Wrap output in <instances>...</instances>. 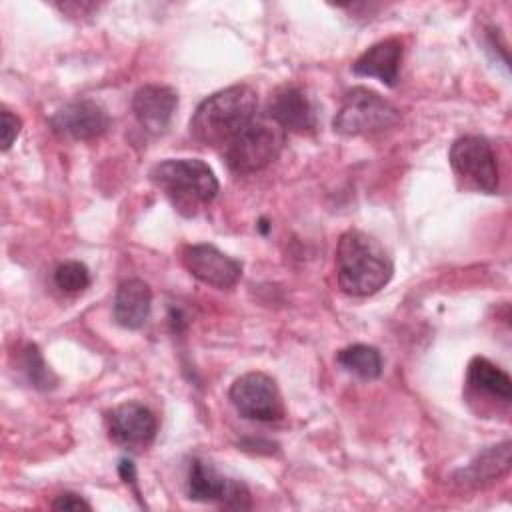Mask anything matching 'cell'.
Instances as JSON below:
<instances>
[{
    "label": "cell",
    "mask_w": 512,
    "mask_h": 512,
    "mask_svg": "<svg viewBox=\"0 0 512 512\" xmlns=\"http://www.w3.org/2000/svg\"><path fill=\"white\" fill-rule=\"evenodd\" d=\"M338 286L350 296H370L382 290L394 272L384 246L362 230H346L336 248Z\"/></svg>",
    "instance_id": "obj_1"
},
{
    "label": "cell",
    "mask_w": 512,
    "mask_h": 512,
    "mask_svg": "<svg viewBox=\"0 0 512 512\" xmlns=\"http://www.w3.org/2000/svg\"><path fill=\"white\" fill-rule=\"evenodd\" d=\"M258 114V94L248 84L214 92L190 118V134L206 146H226Z\"/></svg>",
    "instance_id": "obj_2"
},
{
    "label": "cell",
    "mask_w": 512,
    "mask_h": 512,
    "mask_svg": "<svg viewBox=\"0 0 512 512\" xmlns=\"http://www.w3.org/2000/svg\"><path fill=\"white\" fill-rule=\"evenodd\" d=\"M150 180L182 216H194L218 194L214 170L198 158H168L150 168Z\"/></svg>",
    "instance_id": "obj_3"
},
{
    "label": "cell",
    "mask_w": 512,
    "mask_h": 512,
    "mask_svg": "<svg viewBox=\"0 0 512 512\" xmlns=\"http://www.w3.org/2000/svg\"><path fill=\"white\" fill-rule=\"evenodd\" d=\"M286 142V130L266 112L256 114L226 146L224 158L230 170L250 174L272 164Z\"/></svg>",
    "instance_id": "obj_4"
},
{
    "label": "cell",
    "mask_w": 512,
    "mask_h": 512,
    "mask_svg": "<svg viewBox=\"0 0 512 512\" xmlns=\"http://www.w3.org/2000/svg\"><path fill=\"white\" fill-rule=\"evenodd\" d=\"M398 122L400 110L392 102L370 88L356 86L346 94L332 126L342 136H362L382 132Z\"/></svg>",
    "instance_id": "obj_5"
},
{
    "label": "cell",
    "mask_w": 512,
    "mask_h": 512,
    "mask_svg": "<svg viewBox=\"0 0 512 512\" xmlns=\"http://www.w3.org/2000/svg\"><path fill=\"white\" fill-rule=\"evenodd\" d=\"M448 158L454 172L476 190L486 194L498 190V160L488 138L478 134L460 136L452 142Z\"/></svg>",
    "instance_id": "obj_6"
},
{
    "label": "cell",
    "mask_w": 512,
    "mask_h": 512,
    "mask_svg": "<svg viewBox=\"0 0 512 512\" xmlns=\"http://www.w3.org/2000/svg\"><path fill=\"white\" fill-rule=\"evenodd\" d=\"M230 400L240 416L256 422H276L284 416V402L274 378L248 372L230 386Z\"/></svg>",
    "instance_id": "obj_7"
},
{
    "label": "cell",
    "mask_w": 512,
    "mask_h": 512,
    "mask_svg": "<svg viewBox=\"0 0 512 512\" xmlns=\"http://www.w3.org/2000/svg\"><path fill=\"white\" fill-rule=\"evenodd\" d=\"M188 498L196 502H218L226 508H250V492L244 482L226 478L202 460H192L186 482Z\"/></svg>",
    "instance_id": "obj_8"
},
{
    "label": "cell",
    "mask_w": 512,
    "mask_h": 512,
    "mask_svg": "<svg viewBox=\"0 0 512 512\" xmlns=\"http://www.w3.org/2000/svg\"><path fill=\"white\" fill-rule=\"evenodd\" d=\"M184 268L200 282L226 290L242 278V264L212 244H190L182 250Z\"/></svg>",
    "instance_id": "obj_9"
},
{
    "label": "cell",
    "mask_w": 512,
    "mask_h": 512,
    "mask_svg": "<svg viewBox=\"0 0 512 512\" xmlns=\"http://www.w3.org/2000/svg\"><path fill=\"white\" fill-rule=\"evenodd\" d=\"M108 436L114 444L140 450L154 442L158 420L150 408L140 402H124L106 414Z\"/></svg>",
    "instance_id": "obj_10"
},
{
    "label": "cell",
    "mask_w": 512,
    "mask_h": 512,
    "mask_svg": "<svg viewBox=\"0 0 512 512\" xmlns=\"http://www.w3.org/2000/svg\"><path fill=\"white\" fill-rule=\"evenodd\" d=\"M50 126L72 140H92L110 128V116L96 100L76 98L54 112Z\"/></svg>",
    "instance_id": "obj_11"
},
{
    "label": "cell",
    "mask_w": 512,
    "mask_h": 512,
    "mask_svg": "<svg viewBox=\"0 0 512 512\" xmlns=\"http://www.w3.org/2000/svg\"><path fill=\"white\" fill-rule=\"evenodd\" d=\"M176 106V90L162 84H144L132 96V112L136 122L144 132L154 136L166 132Z\"/></svg>",
    "instance_id": "obj_12"
},
{
    "label": "cell",
    "mask_w": 512,
    "mask_h": 512,
    "mask_svg": "<svg viewBox=\"0 0 512 512\" xmlns=\"http://www.w3.org/2000/svg\"><path fill=\"white\" fill-rule=\"evenodd\" d=\"M266 114L274 118L286 132H306L316 126L314 108L308 96L296 86H280L270 96Z\"/></svg>",
    "instance_id": "obj_13"
},
{
    "label": "cell",
    "mask_w": 512,
    "mask_h": 512,
    "mask_svg": "<svg viewBox=\"0 0 512 512\" xmlns=\"http://www.w3.org/2000/svg\"><path fill=\"white\" fill-rule=\"evenodd\" d=\"M402 62V44L396 38H386L364 50L352 64V72L358 76L378 78L386 86L398 82Z\"/></svg>",
    "instance_id": "obj_14"
},
{
    "label": "cell",
    "mask_w": 512,
    "mask_h": 512,
    "mask_svg": "<svg viewBox=\"0 0 512 512\" xmlns=\"http://www.w3.org/2000/svg\"><path fill=\"white\" fill-rule=\"evenodd\" d=\"M152 308V290L140 278H128L120 282L114 298V320L118 326L138 330L146 324Z\"/></svg>",
    "instance_id": "obj_15"
},
{
    "label": "cell",
    "mask_w": 512,
    "mask_h": 512,
    "mask_svg": "<svg viewBox=\"0 0 512 512\" xmlns=\"http://www.w3.org/2000/svg\"><path fill=\"white\" fill-rule=\"evenodd\" d=\"M510 460H512L510 440H504L496 446L482 450L474 460H470L468 466L460 468L454 474V480L466 488L486 486L510 470Z\"/></svg>",
    "instance_id": "obj_16"
},
{
    "label": "cell",
    "mask_w": 512,
    "mask_h": 512,
    "mask_svg": "<svg viewBox=\"0 0 512 512\" xmlns=\"http://www.w3.org/2000/svg\"><path fill=\"white\" fill-rule=\"evenodd\" d=\"M466 382L472 390L488 394L502 402H510V398H512L510 376L484 356H474L470 360L468 372H466Z\"/></svg>",
    "instance_id": "obj_17"
},
{
    "label": "cell",
    "mask_w": 512,
    "mask_h": 512,
    "mask_svg": "<svg viewBox=\"0 0 512 512\" xmlns=\"http://www.w3.org/2000/svg\"><path fill=\"white\" fill-rule=\"evenodd\" d=\"M336 362L362 380H376L382 374V354L368 344H352L336 354Z\"/></svg>",
    "instance_id": "obj_18"
},
{
    "label": "cell",
    "mask_w": 512,
    "mask_h": 512,
    "mask_svg": "<svg viewBox=\"0 0 512 512\" xmlns=\"http://www.w3.org/2000/svg\"><path fill=\"white\" fill-rule=\"evenodd\" d=\"M22 370L28 382L38 390H52L58 384V378L44 362L36 344H26V348L22 350Z\"/></svg>",
    "instance_id": "obj_19"
},
{
    "label": "cell",
    "mask_w": 512,
    "mask_h": 512,
    "mask_svg": "<svg viewBox=\"0 0 512 512\" xmlns=\"http://www.w3.org/2000/svg\"><path fill=\"white\" fill-rule=\"evenodd\" d=\"M54 284L66 294H78L90 284V272L86 264L78 260H66L54 270Z\"/></svg>",
    "instance_id": "obj_20"
},
{
    "label": "cell",
    "mask_w": 512,
    "mask_h": 512,
    "mask_svg": "<svg viewBox=\"0 0 512 512\" xmlns=\"http://www.w3.org/2000/svg\"><path fill=\"white\" fill-rule=\"evenodd\" d=\"M0 118H2V122H0L2 150L6 152V150H10V146L14 144V140L18 138V134H20V130H22V120H20L16 114H12L8 108H2Z\"/></svg>",
    "instance_id": "obj_21"
},
{
    "label": "cell",
    "mask_w": 512,
    "mask_h": 512,
    "mask_svg": "<svg viewBox=\"0 0 512 512\" xmlns=\"http://www.w3.org/2000/svg\"><path fill=\"white\" fill-rule=\"evenodd\" d=\"M52 508L54 510H92V506L82 496H78L74 492L58 494L52 502Z\"/></svg>",
    "instance_id": "obj_22"
},
{
    "label": "cell",
    "mask_w": 512,
    "mask_h": 512,
    "mask_svg": "<svg viewBox=\"0 0 512 512\" xmlns=\"http://www.w3.org/2000/svg\"><path fill=\"white\" fill-rule=\"evenodd\" d=\"M118 472H120V478H122L126 484L134 486V492L138 494V486H136V468H134V462H132V460H128V458H122V460H120V464H118Z\"/></svg>",
    "instance_id": "obj_23"
}]
</instances>
